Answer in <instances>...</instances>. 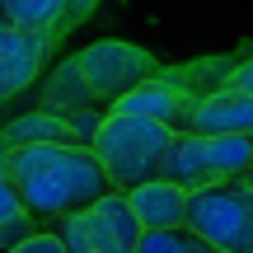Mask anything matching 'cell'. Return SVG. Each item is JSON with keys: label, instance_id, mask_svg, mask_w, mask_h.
Here are the masks:
<instances>
[{"label": "cell", "instance_id": "cell-1", "mask_svg": "<svg viewBox=\"0 0 253 253\" xmlns=\"http://www.w3.org/2000/svg\"><path fill=\"white\" fill-rule=\"evenodd\" d=\"M0 150H5L9 183L33 220H61L113 188L89 145L28 141V145H0Z\"/></svg>", "mask_w": 253, "mask_h": 253}, {"label": "cell", "instance_id": "cell-2", "mask_svg": "<svg viewBox=\"0 0 253 253\" xmlns=\"http://www.w3.org/2000/svg\"><path fill=\"white\" fill-rule=\"evenodd\" d=\"M169 136H173V126H164V122L103 108L89 150L99 155L108 183L118 192H126V188H136V183H145V178H160V160H164V150H169Z\"/></svg>", "mask_w": 253, "mask_h": 253}, {"label": "cell", "instance_id": "cell-3", "mask_svg": "<svg viewBox=\"0 0 253 253\" xmlns=\"http://www.w3.org/2000/svg\"><path fill=\"white\" fill-rule=\"evenodd\" d=\"M253 164V136L220 131V136H197V131H173L169 150L160 160V178L197 192L211 183H230Z\"/></svg>", "mask_w": 253, "mask_h": 253}, {"label": "cell", "instance_id": "cell-4", "mask_svg": "<svg viewBox=\"0 0 253 253\" xmlns=\"http://www.w3.org/2000/svg\"><path fill=\"white\" fill-rule=\"evenodd\" d=\"M216 253H253V188L239 178L188 192V220Z\"/></svg>", "mask_w": 253, "mask_h": 253}, {"label": "cell", "instance_id": "cell-5", "mask_svg": "<svg viewBox=\"0 0 253 253\" xmlns=\"http://www.w3.org/2000/svg\"><path fill=\"white\" fill-rule=\"evenodd\" d=\"M56 235H61L66 253H136L141 220L131 216L122 192L108 188L89 207H80V211L56 220Z\"/></svg>", "mask_w": 253, "mask_h": 253}, {"label": "cell", "instance_id": "cell-6", "mask_svg": "<svg viewBox=\"0 0 253 253\" xmlns=\"http://www.w3.org/2000/svg\"><path fill=\"white\" fill-rule=\"evenodd\" d=\"M75 66H80V75H84V84H89L94 103H103V108H108L118 94H126L131 84L160 75V61H155L145 47L118 42V38H103V42L84 47V52L75 56Z\"/></svg>", "mask_w": 253, "mask_h": 253}, {"label": "cell", "instance_id": "cell-7", "mask_svg": "<svg viewBox=\"0 0 253 253\" xmlns=\"http://www.w3.org/2000/svg\"><path fill=\"white\" fill-rule=\"evenodd\" d=\"M108 108H113V113H131V118L164 122V126H173V131H178L183 118H188V108H192V94L178 89V84H169V80H164V71H160V75H150V80L131 84L126 94H118Z\"/></svg>", "mask_w": 253, "mask_h": 253}, {"label": "cell", "instance_id": "cell-8", "mask_svg": "<svg viewBox=\"0 0 253 253\" xmlns=\"http://www.w3.org/2000/svg\"><path fill=\"white\" fill-rule=\"evenodd\" d=\"M42 56H47L42 33H28V28H14V24L0 19V103L38 80Z\"/></svg>", "mask_w": 253, "mask_h": 253}, {"label": "cell", "instance_id": "cell-9", "mask_svg": "<svg viewBox=\"0 0 253 253\" xmlns=\"http://www.w3.org/2000/svg\"><path fill=\"white\" fill-rule=\"evenodd\" d=\"M178 131H197V136H220V131H239L253 136V99L239 89H216L207 99H192L188 118H183Z\"/></svg>", "mask_w": 253, "mask_h": 253}, {"label": "cell", "instance_id": "cell-10", "mask_svg": "<svg viewBox=\"0 0 253 253\" xmlns=\"http://www.w3.org/2000/svg\"><path fill=\"white\" fill-rule=\"evenodd\" d=\"M122 197L131 207V216L141 220V230H164L188 220V188H178L169 178H145L136 188H126Z\"/></svg>", "mask_w": 253, "mask_h": 253}, {"label": "cell", "instance_id": "cell-11", "mask_svg": "<svg viewBox=\"0 0 253 253\" xmlns=\"http://www.w3.org/2000/svg\"><path fill=\"white\" fill-rule=\"evenodd\" d=\"M28 141H61V145H84L71 118H56L47 108H33L24 118H14L0 131V145H28Z\"/></svg>", "mask_w": 253, "mask_h": 253}, {"label": "cell", "instance_id": "cell-12", "mask_svg": "<svg viewBox=\"0 0 253 253\" xmlns=\"http://www.w3.org/2000/svg\"><path fill=\"white\" fill-rule=\"evenodd\" d=\"M38 108L56 113V118L80 113V108H94V94H89V84H84V75H80V66H75V56H71V61H61V66L52 71V80L42 84V103H38Z\"/></svg>", "mask_w": 253, "mask_h": 253}, {"label": "cell", "instance_id": "cell-13", "mask_svg": "<svg viewBox=\"0 0 253 253\" xmlns=\"http://www.w3.org/2000/svg\"><path fill=\"white\" fill-rule=\"evenodd\" d=\"M61 14H66V0H0V19L5 24L42 33L47 42L61 33Z\"/></svg>", "mask_w": 253, "mask_h": 253}, {"label": "cell", "instance_id": "cell-14", "mask_svg": "<svg viewBox=\"0 0 253 253\" xmlns=\"http://www.w3.org/2000/svg\"><path fill=\"white\" fill-rule=\"evenodd\" d=\"M136 253H216L202 235H192L188 225H164V230H141Z\"/></svg>", "mask_w": 253, "mask_h": 253}, {"label": "cell", "instance_id": "cell-15", "mask_svg": "<svg viewBox=\"0 0 253 253\" xmlns=\"http://www.w3.org/2000/svg\"><path fill=\"white\" fill-rule=\"evenodd\" d=\"M28 211H24V202H19V192H14V183H9V169H5V150H0V230L5 225H14V220H24Z\"/></svg>", "mask_w": 253, "mask_h": 253}, {"label": "cell", "instance_id": "cell-16", "mask_svg": "<svg viewBox=\"0 0 253 253\" xmlns=\"http://www.w3.org/2000/svg\"><path fill=\"white\" fill-rule=\"evenodd\" d=\"M5 253H66V244H61L56 230H33V235H24L19 244H9Z\"/></svg>", "mask_w": 253, "mask_h": 253}, {"label": "cell", "instance_id": "cell-17", "mask_svg": "<svg viewBox=\"0 0 253 253\" xmlns=\"http://www.w3.org/2000/svg\"><path fill=\"white\" fill-rule=\"evenodd\" d=\"M94 5H99V0H66V14H61V33H66V28H75L80 19H89V14H94Z\"/></svg>", "mask_w": 253, "mask_h": 253}, {"label": "cell", "instance_id": "cell-18", "mask_svg": "<svg viewBox=\"0 0 253 253\" xmlns=\"http://www.w3.org/2000/svg\"><path fill=\"white\" fill-rule=\"evenodd\" d=\"M230 89H239V94H249V99H253V61H244V66H239V71L235 75H230Z\"/></svg>", "mask_w": 253, "mask_h": 253}, {"label": "cell", "instance_id": "cell-19", "mask_svg": "<svg viewBox=\"0 0 253 253\" xmlns=\"http://www.w3.org/2000/svg\"><path fill=\"white\" fill-rule=\"evenodd\" d=\"M239 183H249V188H253V164H249V169H244V173H239Z\"/></svg>", "mask_w": 253, "mask_h": 253}]
</instances>
